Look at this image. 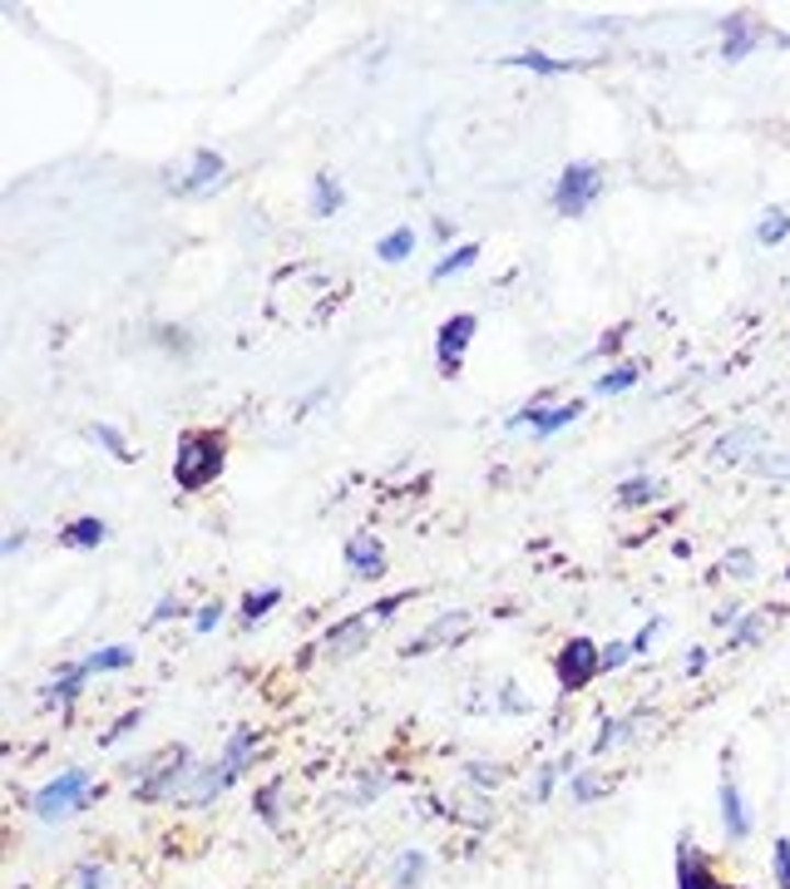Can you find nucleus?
Instances as JSON below:
<instances>
[{
	"mask_svg": "<svg viewBox=\"0 0 790 889\" xmlns=\"http://www.w3.org/2000/svg\"><path fill=\"white\" fill-rule=\"evenodd\" d=\"M474 331H479V316L474 312H454V316H444L440 322V331H435V361H440V375H460V356H464V346L474 341Z\"/></svg>",
	"mask_w": 790,
	"mask_h": 889,
	"instance_id": "5",
	"label": "nucleus"
},
{
	"mask_svg": "<svg viewBox=\"0 0 790 889\" xmlns=\"http://www.w3.org/2000/svg\"><path fill=\"white\" fill-rule=\"evenodd\" d=\"M770 869H776V885L790 889V840L786 835H780L776 849H770Z\"/></svg>",
	"mask_w": 790,
	"mask_h": 889,
	"instance_id": "34",
	"label": "nucleus"
},
{
	"mask_svg": "<svg viewBox=\"0 0 790 889\" xmlns=\"http://www.w3.org/2000/svg\"><path fill=\"white\" fill-rule=\"evenodd\" d=\"M751 49H756V30H751L746 15H726L721 20V59L726 65H736V59H746Z\"/></svg>",
	"mask_w": 790,
	"mask_h": 889,
	"instance_id": "13",
	"label": "nucleus"
},
{
	"mask_svg": "<svg viewBox=\"0 0 790 889\" xmlns=\"http://www.w3.org/2000/svg\"><path fill=\"white\" fill-rule=\"evenodd\" d=\"M20 543H25V533H10V539H5V549H0V553H5V559H10V553H20Z\"/></svg>",
	"mask_w": 790,
	"mask_h": 889,
	"instance_id": "47",
	"label": "nucleus"
},
{
	"mask_svg": "<svg viewBox=\"0 0 790 889\" xmlns=\"http://www.w3.org/2000/svg\"><path fill=\"white\" fill-rule=\"evenodd\" d=\"M69 889H114V869L104 859H84L69 869Z\"/></svg>",
	"mask_w": 790,
	"mask_h": 889,
	"instance_id": "23",
	"label": "nucleus"
},
{
	"mask_svg": "<svg viewBox=\"0 0 790 889\" xmlns=\"http://www.w3.org/2000/svg\"><path fill=\"white\" fill-rule=\"evenodd\" d=\"M602 790H608V786H602V780H592V776H578V780H573V796H578L583 806H588V800H598Z\"/></svg>",
	"mask_w": 790,
	"mask_h": 889,
	"instance_id": "40",
	"label": "nucleus"
},
{
	"mask_svg": "<svg viewBox=\"0 0 790 889\" xmlns=\"http://www.w3.org/2000/svg\"><path fill=\"white\" fill-rule=\"evenodd\" d=\"M276 603H282V583H262V588H252V593H247V598H242V608H237V612H242V622H247V628H252V622H262L267 612L276 608Z\"/></svg>",
	"mask_w": 790,
	"mask_h": 889,
	"instance_id": "19",
	"label": "nucleus"
},
{
	"mask_svg": "<svg viewBox=\"0 0 790 889\" xmlns=\"http://www.w3.org/2000/svg\"><path fill=\"white\" fill-rule=\"evenodd\" d=\"M415 598V588H405V593H395V598H381V603H371V618H395V608H405V603Z\"/></svg>",
	"mask_w": 790,
	"mask_h": 889,
	"instance_id": "36",
	"label": "nucleus"
},
{
	"mask_svg": "<svg viewBox=\"0 0 790 889\" xmlns=\"http://www.w3.org/2000/svg\"><path fill=\"white\" fill-rule=\"evenodd\" d=\"M425 869H430V855H425V849H405V855L395 859V889H415L425 879Z\"/></svg>",
	"mask_w": 790,
	"mask_h": 889,
	"instance_id": "27",
	"label": "nucleus"
},
{
	"mask_svg": "<svg viewBox=\"0 0 790 889\" xmlns=\"http://www.w3.org/2000/svg\"><path fill=\"white\" fill-rule=\"evenodd\" d=\"M252 806H257V820H262V825H282V780H267V786L257 790Z\"/></svg>",
	"mask_w": 790,
	"mask_h": 889,
	"instance_id": "29",
	"label": "nucleus"
},
{
	"mask_svg": "<svg viewBox=\"0 0 790 889\" xmlns=\"http://www.w3.org/2000/svg\"><path fill=\"white\" fill-rule=\"evenodd\" d=\"M568 770H573V756H558V761H549V766L539 770V786H533V800H539V806H543V800L553 796V786H558V776H568Z\"/></svg>",
	"mask_w": 790,
	"mask_h": 889,
	"instance_id": "30",
	"label": "nucleus"
},
{
	"mask_svg": "<svg viewBox=\"0 0 790 889\" xmlns=\"http://www.w3.org/2000/svg\"><path fill=\"white\" fill-rule=\"evenodd\" d=\"M499 707H504V711H529V701H523V697H519V687H504Z\"/></svg>",
	"mask_w": 790,
	"mask_h": 889,
	"instance_id": "43",
	"label": "nucleus"
},
{
	"mask_svg": "<svg viewBox=\"0 0 790 889\" xmlns=\"http://www.w3.org/2000/svg\"><path fill=\"white\" fill-rule=\"evenodd\" d=\"M677 889H726L716 885V875H711V865L691 849V840H681L677 845Z\"/></svg>",
	"mask_w": 790,
	"mask_h": 889,
	"instance_id": "11",
	"label": "nucleus"
},
{
	"mask_svg": "<svg viewBox=\"0 0 790 889\" xmlns=\"http://www.w3.org/2000/svg\"><path fill=\"white\" fill-rule=\"evenodd\" d=\"M790 237V213L786 207H766L760 213V223H756V243L760 247H780Z\"/></svg>",
	"mask_w": 790,
	"mask_h": 889,
	"instance_id": "24",
	"label": "nucleus"
},
{
	"mask_svg": "<svg viewBox=\"0 0 790 889\" xmlns=\"http://www.w3.org/2000/svg\"><path fill=\"white\" fill-rule=\"evenodd\" d=\"M736 612L741 608H716V612H711V622H716V628H736Z\"/></svg>",
	"mask_w": 790,
	"mask_h": 889,
	"instance_id": "44",
	"label": "nucleus"
},
{
	"mask_svg": "<svg viewBox=\"0 0 790 889\" xmlns=\"http://www.w3.org/2000/svg\"><path fill=\"white\" fill-rule=\"evenodd\" d=\"M464 632H470V612H464V608H450L440 622H430V628H425L420 638L405 648V657H420L425 648H450V642H460Z\"/></svg>",
	"mask_w": 790,
	"mask_h": 889,
	"instance_id": "9",
	"label": "nucleus"
},
{
	"mask_svg": "<svg viewBox=\"0 0 790 889\" xmlns=\"http://www.w3.org/2000/svg\"><path fill=\"white\" fill-rule=\"evenodd\" d=\"M410 252H415V233H410V227H395V233H385L381 243H375V257H381V262H405Z\"/></svg>",
	"mask_w": 790,
	"mask_h": 889,
	"instance_id": "28",
	"label": "nucleus"
},
{
	"mask_svg": "<svg viewBox=\"0 0 790 889\" xmlns=\"http://www.w3.org/2000/svg\"><path fill=\"white\" fill-rule=\"evenodd\" d=\"M470 780H479V786H494V780H499V766H489V761H470Z\"/></svg>",
	"mask_w": 790,
	"mask_h": 889,
	"instance_id": "41",
	"label": "nucleus"
},
{
	"mask_svg": "<svg viewBox=\"0 0 790 889\" xmlns=\"http://www.w3.org/2000/svg\"><path fill=\"white\" fill-rule=\"evenodd\" d=\"M602 672V648H592V638H568L553 652V677L563 691H583Z\"/></svg>",
	"mask_w": 790,
	"mask_h": 889,
	"instance_id": "4",
	"label": "nucleus"
},
{
	"mask_svg": "<svg viewBox=\"0 0 790 889\" xmlns=\"http://www.w3.org/2000/svg\"><path fill=\"white\" fill-rule=\"evenodd\" d=\"M104 539H109V524L94 519V514H84V519H69L65 529H59V543H65V549H99Z\"/></svg>",
	"mask_w": 790,
	"mask_h": 889,
	"instance_id": "16",
	"label": "nucleus"
},
{
	"mask_svg": "<svg viewBox=\"0 0 790 889\" xmlns=\"http://www.w3.org/2000/svg\"><path fill=\"white\" fill-rule=\"evenodd\" d=\"M94 800V770H84V766H69V770H59L55 780H45L40 786V796H35V815L40 820H69V815H79V810Z\"/></svg>",
	"mask_w": 790,
	"mask_h": 889,
	"instance_id": "2",
	"label": "nucleus"
},
{
	"mask_svg": "<svg viewBox=\"0 0 790 889\" xmlns=\"http://www.w3.org/2000/svg\"><path fill=\"white\" fill-rule=\"evenodd\" d=\"M632 657H637V652H632V642H608V648H602V672L628 667Z\"/></svg>",
	"mask_w": 790,
	"mask_h": 889,
	"instance_id": "35",
	"label": "nucleus"
},
{
	"mask_svg": "<svg viewBox=\"0 0 790 889\" xmlns=\"http://www.w3.org/2000/svg\"><path fill=\"white\" fill-rule=\"evenodd\" d=\"M662 494H667V484H662L657 474H632V480L618 484V504H622V509H642V504H657Z\"/></svg>",
	"mask_w": 790,
	"mask_h": 889,
	"instance_id": "15",
	"label": "nucleus"
},
{
	"mask_svg": "<svg viewBox=\"0 0 790 889\" xmlns=\"http://www.w3.org/2000/svg\"><path fill=\"white\" fill-rule=\"evenodd\" d=\"M89 440H99V444H104V450L114 454L119 464H134V460H138V454H134V444H128L124 435H119L114 425H104V420H94V425H89Z\"/></svg>",
	"mask_w": 790,
	"mask_h": 889,
	"instance_id": "26",
	"label": "nucleus"
},
{
	"mask_svg": "<svg viewBox=\"0 0 790 889\" xmlns=\"http://www.w3.org/2000/svg\"><path fill=\"white\" fill-rule=\"evenodd\" d=\"M227 183V164L223 154H213V148H198L193 158H188V173L178 178V193H217V188Z\"/></svg>",
	"mask_w": 790,
	"mask_h": 889,
	"instance_id": "6",
	"label": "nucleus"
},
{
	"mask_svg": "<svg viewBox=\"0 0 790 889\" xmlns=\"http://www.w3.org/2000/svg\"><path fill=\"white\" fill-rule=\"evenodd\" d=\"M504 65H519V69H533V75H568V59H553L543 55V49H519V55H509Z\"/></svg>",
	"mask_w": 790,
	"mask_h": 889,
	"instance_id": "25",
	"label": "nucleus"
},
{
	"mask_svg": "<svg viewBox=\"0 0 790 889\" xmlns=\"http://www.w3.org/2000/svg\"><path fill=\"white\" fill-rule=\"evenodd\" d=\"M756 444H760L756 425H736V430H726L721 440H711V460H736V454H751Z\"/></svg>",
	"mask_w": 790,
	"mask_h": 889,
	"instance_id": "17",
	"label": "nucleus"
},
{
	"mask_svg": "<svg viewBox=\"0 0 790 889\" xmlns=\"http://www.w3.org/2000/svg\"><path fill=\"white\" fill-rule=\"evenodd\" d=\"M173 618H183V603H178L173 593H168V598H158V603H154V618H148V622H173Z\"/></svg>",
	"mask_w": 790,
	"mask_h": 889,
	"instance_id": "39",
	"label": "nucleus"
},
{
	"mask_svg": "<svg viewBox=\"0 0 790 889\" xmlns=\"http://www.w3.org/2000/svg\"><path fill=\"white\" fill-rule=\"evenodd\" d=\"M707 657H711L707 648H691V657H687V672H701V667H707Z\"/></svg>",
	"mask_w": 790,
	"mask_h": 889,
	"instance_id": "45",
	"label": "nucleus"
},
{
	"mask_svg": "<svg viewBox=\"0 0 790 889\" xmlns=\"http://www.w3.org/2000/svg\"><path fill=\"white\" fill-rule=\"evenodd\" d=\"M716 806H721V830H726V840L731 845H741V840L751 835V810H746V800H741V786H736V776H721V790H716Z\"/></svg>",
	"mask_w": 790,
	"mask_h": 889,
	"instance_id": "7",
	"label": "nucleus"
},
{
	"mask_svg": "<svg viewBox=\"0 0 790 889\" xmlns=\"http://www.w3.org/2000/svg\"><path fill=\"white\" fill-rule=\"evenodd\" d=\"M657 632H662V618H652V622H647V628H642V632H637V638H632V652H637V657H642V652H647V648H652V638H657Z\"/></svg>",
	"mask_w": 790,
	"mask_h": 889,
	"instance_id": "42",
	"label": "nucleus"
},
{
	"mask_svg": "<svg viewBox=\"0 0 790 889\" xmlns=\"http://www.w3.org/2000/svg\"><path fill=\"white\" fill-rule=\"evenodd\" d=\"M770 612V608H766ZM766 612H751V618H736V628H731V642H760V632H766Z\"/></svg>",
	"mask_w": 790,
	"mask_h": 889,
	"instance_id": "33",
	"label": "nucleus"
},
{
	"mask_svg": "<svg viewBox=\"0 0 790 889\" xmlns=\"http://www.w3.org/2000/svg\"><path fill=\"white\" fill-rule=\"evenodd\" d=\"M721 573H726V578H756V553L751 549H726Z\"/></svg>",
	"mask_w": 790,
	"mask_h": 889,
	"instance_id": "31",
	"label": "nucleus"
},
{
	"mask_svg": "<svg viewBox=\"0 0 790 889\" xmlns=\"http://www.w3.org/2000/svg\"><path fill=\"white\" fill-rule=\"evenodd\" d=\"M84 682H89L84 662H65V667H59V682L40 691V701H45V707H75V701L84 697Z\"/></svg>",
	"mask_w": 790,
	"mask_h": 889,
	"instance_id": "12",
	"label": "nucleus"
},
{
	"mask_svg": "<svg viewBox=\"0 0 790 889\" xmlns=\"http://www.w3.org/2000/svg\"><path fill=\"white\" fill-rule=\"evenodd\" d=\"M341 203H346L341 183H336L331 173H316L312 178V213L316 217H336V213H341Z\"/></svg>",
	"mask_w": 790,
	"mask_h": 889,
	"instance_id": "18",
	"label": "nucleus"
},
{
	"mask_svg": "<svg viewBox=\"0 0 790 889\" xmlns=\"http://www.w3.org/2000/svg\"><path fill=\"white\" fill-rule=\"evenodd\" d=\"M138 721H144V711H138V707H134V711H124V717H119V721H114V727H109V731H104V746H114V741H119V736H128V731H134V727H138Z\"/></svg>",
	"mask_w": 790,
	"mask_h": 889,
	"instance_id": "38",
	"label": "nucleus"
},
{
	"mask_svg": "<svg viewBox=\"0 0 790 889\" xmlns=\"http://www.w3.org/2000/svg\"><path fill=\"white\" fill-rule=\"evenodd\" d=\"M598 193H602V168L588 164V158H573V164L558 173V183H553V207H558L563 217H583L592 203H598Z\"/></svg>",
	"mask_w": 790,
	"mask_h": 889,
	"instance_id": "3",
	"label": "nucleus"
},
{
	"mask_svg": "<svg viewBox=\"0 0 790 889\" xmlns=\"http://www.w3.org/2000/svg\"><path fill=\"white\" fill-rule=\"evenodd\" d=\"M227 470V435L223 430H183L173 454V484L188 494L217 484Z\"/></svg>",
	"mask_w": 790,
	"mask_h": 889,
	"instance_id": "1",
	"label": "nucleus"
},
{
	"mask_svg": "<svg viewBox=\"0 0 790 889\" xmlns=\"http://www.w3.org/2000/svg\"><path fill=\"white\" fill-rule=\"evenodd\" d=\"M637 381H642V365L637 361H622V365H612L608 375H598V381H592V395H622V391H632Z\"/></svg>",
	"mask_w": 790,
	"mask_h": 889,
	"instance_id": "22",
	"label": "nucleus"
},
{
	"mask_svg": "<svg viewBox=\"0 0 790 889\" xmlns=\"http://www.w3.org/2000/svg\"><path fill=\"white\" fill-rule=\"evenodd\" d=\"M365 618H371V612H356V618H341L336 628H326V638H321L326 657H351V652H361L365 648Z\"/></svg>",
	"mask_w": 790,
	"mask_h": 889,
	"instance_id": "10",
	"label": "nucleus"
},
{
	"mask_svg": "<svg viewBox=\"0 0 790 889\" xmlns=\"http://www.w3.org/2000/svg\"><path fill=\"white\" fill-rule=\"evenodd\" d=\"M217 622H223V603H203V608H193V628L198 632H213Z\"/></svg>",
	"mask_w": 790,
	"mask_h": 889,
	"instance_id": "37",
	"label": "nucleus"
},
{
	"mask_svg": "<svg viewBox=\"0 0 790 889\" xmlns=\"http://www.w3.org/2000/svg\"><path fill=\"white\" fill-rule=\"evenodd\" d=\"M119 667H134V648L128 642H109V648H94L84 657V672H119Z\"/></svg>",
	"mask_w": 790,
	"mask_h": 889,
	"instance_id": "21",
	"label": "nucleus"
},
{
	"mask_svg": "<svg viewBox=\"0 0 790 889\" xmlns=\"http://www.w3.org/2000/svg\"><path fill=\"white\" fill-rule=\"evenodd\" d=\"M618 341H622V331H608V336H602V341H598V351H592V356H608Z\"/></svg>",
	"mask_w": 790,
	"mask_h": 889,
	"instance_id": "46",
	"label": "nucleus"
},
{
	"mask_svg": "<svg viewBox=\"0 0 790 889\" xmlns=\"http://www.w3.org/2000/svg\"><path fill=\"white\" fill-rule=\"evenodd\" d=\"M252 751H257V731H252V727H242V731H237V736H227L223 756H217V766H223V780H227V786H233V780L247 770V761H252Z\"/></svg>",
	"mask_w": 790,
	"mask_h": 889,
	"instance_id": "14",
	"label": "nucleus"
},
{
	"mask_svg": "<svg viewBox=\"0 0 790 889\" xmlns=\"http://www.w3.org/2000/svg\"><path fill=\"white\" fill-rule=\"evenodd\" d=\"M751 470H756V474H776V480H790V454L756 450V454H751Z\"/></svg>",
	"mask_w": 790,
	"mask_h": 889,
	"instance_id": "32",
	"label": "nucleus"
},
{
	"mask_svg": "<svg viewBox=\"0 0 790 889\" xmlns=\"http://www.w3.org/2000/svg\"><path fill=\"white\" fill-rule=\"evenodd\" d=\"M479 262V243H460V247H450V252L435 262V272H430V282H450L454 272H464V267H474Z\"/></svg>",
	"mask_w": 790,
	"mask_h": 889,
	"instance_id": "20",
	"label": "nucleus"
},
{
	"mask_svg": "<svg viewBox=\"0 0 790 889\" xmlns=\"http://www.w3.org/2000/svg\"><path fill=\"white\" fill-rule=\"evenodd\" d=\"M726 889H736V885H726Z\"/></svg>",
	"mask_w": 790,
	"mask_h": 889,
	"instance_id": "48",
	"label": "nucleus"
},
{
	"mask_svg": "<svg viewBox=\"0 0 790 889\" xmlns=\"http://www.w3.org/2000/svg\"><path fill=\"white\" fill-rule=\"evenodd\" d=\"M341 559H346V569H351L356 578H385V549H381L375 533H351L346 549H341Z\"/></svg>",
	"mask_w": 790,
	"mask_h": 889,
	"instance_id": "8",
	"label": "nucleus"
}]
</instances>
